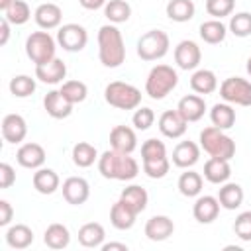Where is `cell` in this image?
<instances>
[{"instance_id": "cell-1", "label": "cell", "mask_w": 251, "mask_h": 251, "mask_svg": "<svg viewBox=\"0 0 251 251\" xmlns=\"http://www.w3.org/2000/svg\"><path fill=\"white\" fill-rule=\"evenodd\" d=\"M98 173L110 180H131L139 175V163L131 153L108 149L98 157Z\"/></svg>"}, {"instance_id": "cell-2", "label": "cell", "mask_w": 251, "mask_h": 251, "mask_svg": "<svg viewBox=\"0 0 251 251\" xmlns=\"http://www.w3.org/2000/svg\"><path fill=\"white\" fill-rule=\"evenodd\" d=\"M98 59L108 69H116L126 61V43L116 24H106L98 29Z\"/></svg>"}, {"instance_id": "cell-3", "label": "cell", "mask_w": 251, "mask_h": 251, "mask_svg": "<svg viewBox=\"0 0 251 251\" xmlns=\"http://www.w3.org/2000/svg\"><path fill=\"white\" fill-rule=\"evenodd\" d=\"M178 84V75L169 65H155L145 80V94L153 100H163Z\"/></svg>"}, {"instance_id": "cell-4", "label": "cell", "mask_w": 251, "mask_h": 251, "mask_svg": "<svg viewBox=\"0 0 251 251\" xmlns=\"http://www.w3.org/2000/svg\"><path fill=\"white\" fill-rule=\"evenodd\" d=\"M200 147L210 157L226 161H229L235 155V141L226 133V129H220L216 126H208L200 131Z\"/></svg>"}, {"instance_id": "cell-5", "label": "cell", "mask_w": 251, "mask_h": 251, "mask_svg": "<svg viewBox=\"0 0 251 251\" xmlns=\"http://www.w3.org/2000/svg\"><path fill=\"white\" fill-rule=\"evenodd\" d=\"M104 98L118 110H135L141 104V90L129 82L114 80L104 88Z\"/></svg>"}, {"instance_id": "cell-6", "label": "cell", "mask_w": 251, "mask_h": 251, "mask_svg": "<svg viewBox=\"0 0 251 251\" xmlns=\"http://www.w3.org/2000/svg\"><path fill=\"white\" fill-rule=\"evenodd\" d=\"M55 51H57V41L47 29L33 31L25 39V55L31 59V63H35V67L53 61Z\"/></svg>"}, {"instance_id": "cell-7", "label": "cell", "mask_w": 251, "mask_h": 251, "mask_svg": "<svg viewBox=\"0 0 251 251\" xmlns=\"http://www.w3.org/2000/svg\"><path fill=\"white\" fill-rule=\"evenodd\" d=\"M171 39L163 29H149L137 39V55L143 61H157L169 53Z\"/></svg>"}, {"instance_id": "cell-8", "label": "cell", "mask_w": 251, "mask_h": 251, "mask_svg": "<svg viewBox=\"0 0 251 251\" xmlns=\"http://www.w3.org/2000/svg\"><path fill=\"white\" fill-rule=\"evenodd\" d=\"M220 96L227 104L251 106V82L241 76H229L220 84Z\"/></svg>"}, {"instance_id": "cell-9", "label": "cell", "mask_w": 251, "mask_h": 251, "mask_svg": "<svg viewBox=\"0 0 251 251\" xmlns=\"http://www.w3.org/2000/svg\"><path fill=\"white\" fill-rule=\"evenodd\" d=\"M57 43L69 51V53H76L82 51L88 43V33L80 24H65L59 27L57 31Z\"/></svg>"}, {"instance_id": "cell-10", "label": "cell", "mask_w": 251, "mask_h": 251, "mask_svg": "<svg viewBox=\"0 0 251 251\" xmlns=\"http://www.w3.org/2000/svg\"><path fill=\"white\" fill-rule=\"evenodd\" d=\"M202 61V51L196 41L192 39H182L175 47V63L182 71H194Z\"/></svg>"}, {"instance_id": "cell-11", "label": "cell", "mask_w": 251, "mask_h": 251, "mask_svg": "<svg viewBox=\"0 0 251 251\" xmlns=\"http://www.w3.org/2000/svg\"><path fill=\"white\" fill-rule=\"evenodd\" d=\"M188 122L180 116L178 110H167L159 116V131L169 139H178L186 133Z\"/></svg>"}, {"instance_id": "cell-12", "label": "cell", "mask_w": 251, "mask_h": 251, "mask_svg": "<svg viewBox=\"0 0 251 251\" xmlns=\"http://www.w3.org/2000/svg\"><path fill=\"white\" fill-rule=\"evenodd\" d=\"M63 198L73 204V206H80L88 200L90 196V184L86 182V178L82 176H69L65 182H63Z\"/></svg>"}, {"instance_id": "cell-13", "label": "cell", "mask_w": 251, "mask_h": 251, "mask_svg": "<svg viewBox=\"0 0 251 251\" xmlns=\"http://www.w3.org/2000/svg\"><path fill=\"white\" fill-rule=\"evenodd\" d=\"M27 135V124L20 114H6L2 120V137L8 143H22Z\"/></svg>"}, {"instance_id": "cell-14", "label": "cell", "mask_w": 251, "mask_h": 251, "mask_svg": "<svg viewBox=\"0 0 251 251\" xmlns=\"http://www.w3.org/2000/svg\"><path fill=\"white\" fill-rule=\"evenodd\" d=\"M220 214V200L216 196H210V194H204V196H198L194 206H192V216L196 222L200 224H212Z\"/></svg>"}, {"instance_id": "cell-15", "label": "cell", "mask_w": 251, "mask_h": 251, "mask_svg": "<svg viewBox=\"0 0 251 251\" xmlns=\"http://www.w3.org/2000/svg\"><path fill=\"white\" fill-rule=\"evenodd\" d=\"M33 18H35V24L41 27V29H55L61 25V20H63V10L53 4V2H45V4H39L33 12Z\"/></svg>"}, {"instance_id": "cell-16", "label": "cell", "mask_w": 251, "mask_h": 251, "mask_svg": "<svg viewBox=\"0 0 251 251\" xmlns=\"http://www.w3.org/2000/svg\"><path fill=\"white\" fill-rule=\"evenodd\" d=\"M73 106H75V104H71V102L63 96L61 90H51V92H47L45 98H43V108H45V112H47L51 118H55V120L69 118L71 112H73Z\"/></svg>"}, {"instance_id": "cell-17", "label": "cell", "mask_w": 251, "mask_h": 251, "mask_svg": "<svg viewBox=\"0 0 251 251\" xmlns=\"http://www.w3.org/2000/svg\"><path fill=\"white\" fill-rule=\"evenodd\" d=\"M110 145L120 153H133L137 147V135L127 126H116L110 131Z\"/></svg>"}, {"instance_id": "cell-18", "label": "cell", "mask_w": 251, "mask_h": 251, "mask_svg": "<svg viewBox=\"0 0 251 251\" xmlns=\"http://www.w3.org/2000/svg\"><path fill=\"white\" fill-rule=\"evenodd\" d=\"M16 159L24 169H41L45 163V149L39 143L29 141L18 149Z\"/></svg>"}, {"instance_id": "cell-19", "label": "cell", "mask_w": 251, "mask_h": 251, "mask_svg": "<svg viewBox=\"0 0 251 251\" xmlns=\"http://www.w3.org/2000/svg\"><path fill=\"white\" fill-rule=\"evenodd\" d=\"M176 110L180 112V116L190 124V122H198L204 112H206V100L200 94H186L178 100Z\"/></svg>"}, {"instance_id": "cell-20", "label": "cell", "mask_w": 251, "mask_h": 251, "mask_svg": "<svg viewBox=\"0 0 251 251\" xmlns=\"http://www.w3.org/2000/svg\"><path fill=\"white\" fill-rule=\"evenodd\" d=\"M175 224L169 216H151L145 224V235L151 241H165L173 235Z\"/></svg>"}, {"instance_id": "cell-21", "label": "cell", "mask_w": 251, "mask_h": 251, "mask_svg": "<svg viewBox=\"0 0 251 251\" xmlns=\"http://www.w3.org/2000/svg\"><path fill=\"white\" fill-rule=\"evenodd\" d=\"M67 76V65L61 59H53L45 65H37L35 67V78H39L45 84H59L63 82V78Z\"/></svg>"}, {"instance_id": "cell-22", "label": "cell", "mask_w": 251, "mask_h": 251, "mask_svg": "<svg viewBox=\"0 0 251 251\" xmlns=\"http://www.w3.org/2000/svg\"><path fill=\"white\" fill-rule=\"evenodd\" d=\"M200 159V147L194 141H180L173 149V163L180 169H190Z\"/></svg>"}, {"instance_id": "cell-23", "label": "cell", "mask_w": 251, "mask_h": 251, "mask_svg": "<svg viewBox=\"0 0 251 251\" xmlns=\"http://www.w3.org/2000/svg\"><path fill=\"white\" fill-rule=\"evenodd\" d=\"M231 176V167L229 161L226 159H218V157H210L204 165V178L212 184H224L227 182Z\"/></svg>"}, {"instance_id": "cell-24", "label": "cell", "mask_w": 251, "mask_h": 251, "mask_svg": "<svg viewBox=\"0 0 251 251\" xmlns=\"http://www.w3.org/2000/svg\"><path fill=\"white\" fill-rule=\"evenodd\" d=\"M31 182H33V188H35L39 194H53V192L61 186L59 175H57L53 169H45V167L35 169Z\"/></svg>"}, {"instance_id": "cell-25", "label": "cell", "mask_w": 251, "mask_h": 251, "mask_svg": "<svg viewBox=\"0 0 251 251\" xmlns=\"http://www.w3.org/2000/svg\"><path fill=\"white\" fill-rule=\"evenodd\" d=\"M104 239H106V231H104V226L98 222H88L78 229V243L82 247H90V249L102 247Z\"/></svg>"}, {"instance_id": "cell-26", "label": "cell", "mask_w": 251, "mask_h": 251, "mask_svg": "<svg viewBox=\"0 0 251 251\" xmlns=\"http://www.w3.org/2000/svg\"><path fill=\"white\" fill-rule=\"evenodd\" d=\"M120 200L126 202V206H129L135 214H141L145 208H147V202H149V194L143 186L139 184H129L122 190L120 194Z\"/></svg>"}, {"instance_id": "cell-27", "label": "cell", "mask_w": 251, "mask_h": 251, "mask_svg": "<svg viewBox=\"0 0 251 251\" xmlns=\"http://www.w3.org/2000/svg\"><path fill=\"white\" fill-rule=\"evenodd\" d=\"M190 88L196 94H212L218 88V76L210 69H198L190 76Z\"/></svg>"}, {"instance_id": "cell-28", "label": "cell", "mask_w": 251, "mask_h": 251, "mask_svg": "<svg viewBox=\"0 0 251 251\" xmlns=\"http://www.w3.org/2000/svg\"><path fill=\"white\" fill-rule=\"evenodd\" d=\"M135 218H137V214L129 206H126L124 200H118L110 208V222H112V226L116 229H129V227H133Z\"/></svg>"}, {"instance_id": "cell-29", "label": "cell", "mask_w": 251, "mask_h": 251, "mask_svg": "<svg viewBox=\"0 0 251 251\" xmlns=\"http://www.w3.org/2000/svg\"><path fill=\"white\" fill-rule=\"evenodd\" d=\"M6 243L12 249H27L33 243V231L25 224H16L6 231Z\"/></svg>"}, {"instance_id": "cell-30", "label": "cell", "mask_w": 251, "mask_h": 251, "mask_svg": "<svg viewBox=\"0 0 251 251\" xmlns=\"http://www.w3.org/2000/svg\"><path fill=\"white\" fill-rule=\"evenodd\" d=\"M243 188L237 184V182H224L220 192H218V200H220V206L226 208V210H235L241 206L243 202Z\"/></svg>"}, {"instance_id": "cell-31", "label": "cell", "mask_w": 251, "mask_h": 251, "mask_svg": "<svg viewBox=\"0 0 251 251\" xmlns=\"http://www.w3.org/2000/svg\"><path fill=\"white\" fill-rule=\"evenodd\" d=\"M210 120H212V126L220 129H229L235 124V110L227 102H218L210 110Z\"/></svg>"}, {"instance_id": "cell-32", "label": "cell", "mask_w": 251, "mask_h": 251, "mask_svg": "<svg viewBox=\"0 0 251 251\" xmlns=\"http://www.w3.org/2000/svg\"><path fill=\"white\" fill-rule=\"evenodd\" d=\"M43 241L49 249H65L71 243V231L63 224H51L43 233Z\"/></svg>"}, {"instance_id": "cell-33", "label": "cell", "mask_w": 251, "mask_h": 251, "mask_svg": "<svg viewBox=\"0 0 251 251\" xmlns=\"http://www.w3.org/2000/svg\"><path fill=\"white\" fill-rule=\"evenodd\" d=\"M165 10H167L169 20L182 24V22H188V20L194 18L196 6H194L192 0H169V4H167Z\"/></svg>"}, {"instance_id": "cell-34", "label": "cell", "mask_w": 251, "mask_h": 251, "mask_svg": "<svg viewBox=\"0 0 251 251\" xmlns=\"http://www.w3.org/2000/svg\"><path fill=\"white\" fill-rule=\"evenodd\" d=\"M200 37L210 43V45H216V43H222L227 35V27L222 24V20H208V22H202L200 24Z\"/></svg>"}, {"instance_id": "cell-35", "label": "cell", "mask_w": 251, "mask_h": 251, "mask_svg": "<svg viewBox=\"0 0 251 251\" xmlns=\"http://www.w3.org/2000/svg\"><path fill=\"white\" fill-rule=\"evenodd\" d=\"M94 161H98V151L94 145L86 143V141H78L73 147V163L80 169H88L94 165Z\"/></svg>"}, {"instance_id": "cell-36", "label": "cell", "mask_w": 251, "mask_h": 251, "mask_svg": "<svg viewBox=\"0 0 251 251\" xmlns=\"http://www.w3.org/2000/svg\"><path fill=\"white\" fill-rule=\"evenodd\" d=\"M202 175L196 173V171H186L178 176V190L182 196H188V198H194L202 192Z\"/></svg>"}, {"instance_id": "cell-37", "label": "cell", "mask_w": 251, "mask_h": 251, "mask_svg": "<svg viewBox=\"0 0 251 251\" xmlns=\"http://www.w3.org/2000/svg\"><path fill=\"white\" fill-rule=\"evenodd\" d=\"M104 16L112 24H124L131 16V6L126 0H108L104 6Z\"/></svg>"}, {"instance_id": "cell-38", "label": "cell", "mask_w": 251, "mask_h": 251, "mask_svg": "<svg viewBox=\"0 0 251 251\" xmlns=\"http://www.w3.org/2000/svg\"><path fill=\"white\" fill-rule=\"evenodd\" d=\"M4 18L14 25H24L31 18L29 4L25 0H14V4L4 12Z\"/></svg>"}, {"instance_id": "cell-39", "label": "cell", "mask_w": 251, "mask_h": 251, "mask_svg": "<svg viewBox=\"0 0 251 251\" xmlns=\"http://www.w3.org/2000/svg\"><path fill=\"white\" fill-rule=\"evenodd\" d=\"M10 92L16 98H27L35 92V78H31L29 75H16L10 80Z\"/></svg>"}, {"instance_id": "cell-40", "label": "cell", "mask_w": 251, "mask_h": 251, "mask_svg": "<svg viewBox=\"0 0 251 251\" xmlns=\"http://www.w3.org/2000/svg\"><path fill=\"white\" fill-rule=\"evenodd\" d=\"M59 90L63 92V96L71 104L84 102L86 100V94H88V88H86V84L82 80H67V82H63V86Z\"/></svg>"}, {"instance_id": "cell-41", "label": "cell", "mask_w": 251, "mask_h": 251, "mask_svg": "<svg viewBox=\"0 0 251 251\" xmlns=\"http://www.w3.org/2000/svg\"><path fill=\"white\" fill-rule=\"evenodd\" d=\"M227 29L235 37H247V35H251V14L249 12H237V14H233L229 18Z\"/></svg>"}, {"instance_id": "cell-42", "label": "cell", "mask_w": 251, "mask_h": 251, "mask_svg": "<svg viewBox=\"0 0 251 251\" xmlns=\"http://www.w3.org/2000/svg\"><path fill=\"white\" fill-rule=\"evenodd\" d=\"M161 157H167V147L161 139H147L143 141L141 145V161H153V159H161Z\"/></svg>"}, {"instance_id": "cell-43", "label": "cell", "mask_w": 251, "mask_h": 251, "mask_svg": "<svg viewBox=\"0 0 251 251\" xmlns=\"http://www.w3.org/2000/svg\"><path fill=\"white\" fill-rule=\"evenodd\" d=\"M171 169V163L167 157L161 159H153V161H143V173L149 178H163Z\"/></svg>"}, {"instance_id": "cell-44", "label": "cell", "mask_w": 251, "mask_h": 251, "mask_svg": "<svg viewBox=\"0 0 251 251\" xmlns=\"http://www.w3.org/2000/svg\"><path fill=\"white\" fill-rule=\"evenodd\" d=\"M235 0H206V12L214 16V20H222L233 12Z\"/></svg>"}, {"instance_id": "cell-45", "label": "cell", "mask_w": 251, "mask_h": 251, "mask_svg": "<svg viewBox=\"0 0 251 251\" xmlns=\"http://www.w3.org/2000/svg\"><path fill=\"white\" fill-rule=\"evenodd\" d=\"M233 231L241 241H251V210L241 212L233 222Z\"/></svg>"}, {"instance_id": "cell-46", "label": "cell", "mask_w": 251, "mask_h": 251, "mask_svg": "<svg viewBox=\"0 0 251 251\" xmlns=\"http://www.w3.org/2000/svg\"><path fill=\"white\" fill-rule=\"evenodd\" d=\"M131 122H133V126H135V129L145 131V129H149V127L153 126V122H155V112H153L151 108H147V106L135 108V114H133Z\"/></svg>"}, {"instance_id": "cell-47", "label": "cell", "mask_w": 251, "mask_h": 251, "mask_svg": "<svg viewBox=\"0 0 251 251\" xmlns=\"http://www.w3.org/2000/svg\"><path fill=\"white\" fill-rule=\"evenodd\" d=\"M16 182V171L8 163H0V188H10Z\"/></svg>"}, {"instance_id": "cell-48", "label": "cell", "mask_w": 251, "mask_h": 251, "mask_svg": "<svg viewBox=\"0 0 251 251\" xmlns=\"http://www.w3.org/2000/svg\"><path fill=\"white\" fill-rule=\"evenodd\" d=\"M14 218V208L8 200H0V226H8Z\"/></svg>"}, {"instance_id": "cell-49", "label": "cell", "mask_w": 251, "mask_h": 251, "mask_svg": "<svg viewBox=\"0 0 251 251\" xmlns=\"http://www.w3.org/2000/svg\"><path fill=\"white\" fill-rule=\"evenodd\" d=\"M10 37V22L6 18L0 20V45H6Z\"/></svg>"}, {"instance_id": "cell-50", "label": "cell", "mask_w": 251, "mask_h": 251, "mask_svg": "<svg viewBox=\"0 0 251 251\" xmlns=\"http://www.w3.org/2000/svg\"><path fill=\"white\" fill-rule=\"evenodd\" d=\"M108 0H78V4L84 8V10H98V8H104Z\"/></svg>"}, {"instance_id": "cell-51", "label": "cell", "mask_w": 251, "mask_h": 251, "mask_svg": "<svg viewBox=\"0 0 251 251\" xmlns=\"http://www.w3.org/2000/svg\"><path fill=\"white\" fill-rule=\"evenodd\" d=\"M127 251V245L126 243H116V241H110V243H102V251Z\"/></svg>"}, {"instance_id": "cell-52", "label": "cell", "mask_w": 251, "mask_h": 251, "mask_svg": "<svg viewBox=\"0 0 251 251\" xmlns=\"http://www.w3.org/2000/svg\"><path fill=\"white\" fill-rule=\"evenodd\" d=\"M12 4H14V0H0V10H2V12H6Z\"/></svg>"}, {"instance_id": "cell-53", "label": "cell", "mask_w": 251, "mask_h": 251, "mask_svg": "<svg viewBox=\"0 0 251 251\" xmlns=\"http://www.w3.org/2000/svg\"><path fill=\"white\" fill-rule=\"evenodd\" d=\"M247 73H249V75H251V57H249V59H247Z\"/></svg>"}]
</instances>
